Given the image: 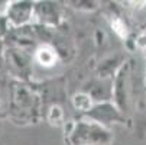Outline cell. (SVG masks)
<instances>
[{"mask_svg": "<svg viewBox=\"0 0 146 145\" xmlns=\"http://www.w3.org/2000/svg\"><path fill=\"white\" fill-rule=\"evenodd\" d=\"M113 28H114V31H116L120 36L126 35V26H124V23L121 22L120 19H114V20H113Z\"/></svg>", "mask_w": 146, "mask_h": 145, "instance_id": "cell-3", "label": "cell"}, {"mask_svg": "<svg viewBox=\"0 0 146 145\" xmlns=\"http://www.w3.org/2000/svg\"><path fill=\"white\" fill-rule=\"evenodd\" d=\"M38 59H39V63L44 64V65H52L55 63V55L51 49L44 48L38 52Z\"/></svg>", "mask_w": 146, "mask_h": 145, "instance_id": "cell-1", "label": "cell"}, {"mask_svg": "<svg viewBox=\"0 0 146 145\" xmlns=\"http://www.w3.org/2000/svg\"><path fill=\"white\" fill-rule=\"evenodd\" d=\"M74 105H75V108H78L81 110H88L91 106V100L86 94H77L74 97Z\"/></svg>", "mask_w": 146, "mask_h": 145, "instance_id": "cell-2", "label": "cell"}, {"mask_svg": "<svg viewBox=\"0 0 146 145\" xmlns=\"http://www.w3.org/2000/svg\"><path fill=\"white\" fill-rule=\"evenodd\" d=\"M61 115H62V113H61V109H59V108H52V109H51L49 119H51L52 122H54V119H55V120H59V119H61Z\"/></svg>", "mask_w": 146, "mask_h": 145, "instance_id": "cell-4", "label": "cell"}]
</instances>
